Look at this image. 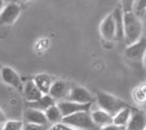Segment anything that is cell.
<instances>
[{
  "label": "cell",
  "mask_w": 146,
  "mask_h": 130,
  "mask_svg": "<svg viewBox=\"0 0 146 130\" xmlns=\"http://www.w3.org/2000/svg\"><path fill=\"white\" fill-rule=\"evenodd\" d=\"M23 130H45V126L34 125V124H26L25 126H23Z\"/></svg>",
  "instance_id": "cell-23"
},
{
  "label": "cell",
  "mask_w": 146,
  "mask_h": 130,
  "mask_svg": "<svg viewBox=\"0 0 146 130\" xmlns=\"http://www.w3.org/2000/svg\"><path fill=\"white\" fill-rule=\"evenodd\" d=\"M7 122V116L3 112V110H0V124H5Z\"/></svg>",
  "instance_id": "cell-26"
},
{
  "label": "cell",
  "mask_w": 146,
  "mask_h": 130,
  "mask_svg": "<svg viewBox=\"0 0 146 130\" xmlns=\"http://www.w3.org/2000/svg\"><path fill=\"white\" fill-rule=\"evenodd\" d=\"M0 77H1V80L9 86H13V88L19 89V90L23 88L19 75L12 68V67H8V66L1 67V70H0Z\"/></svg>",
  "instance_id": "cell-8"
},
{
  "label": "cell",
  "mask_w": 146,
  "mask_h": 130,
  "mask_svg": "<svg viewBox=\"0 0 146 130\" xmlns=\"http://www.w3.org/2000/svg\"><path fill=\"white\" fill-rule=\"evenodd\" d=\"M133 5H135L133 8H135L137 12H142V13H145V11H146V0H138V1H135Z\"/></svg>",
  "instance_id": "cell-22"
},
{
  "label": "cell",
  "mask_w": 146,
  "mask_h": 130,
  "mask_svg": "<svg viewBox=\"0 0 146 130\" xmlns=\"http://www.w3.org/2000/svg\"><path fill=\"white\" fill-rule=\"evenodd\" d=\"M0 70H1V68H0Z\"/></svg>",
  "instance_id": "cell-30"
},
{
  "label": "cell",
  "mask_w": 146,
  "mask_h": 130,
  "mask_svg": "<svg viewBox=\"0 0 146 130\" xmlns=\"http://www.w3.org/2000/svg\"><path fill=\"white\" fill-rule=\"evenodd\" d=\"M125 55H127L129 59H133V61H140V59L143 58V55L146 53V40L141 39L138 40L137 43L132 45H128L125 48Z\"/></svg>",
  "instance_id": "cell-11"
},
{
  "label": "cell",
  "mask_w": 146,
  "mask_h": 130,
  "mask_svg": "<svg viewBox=\"0 0 146 130\" xmlns=\"http://www.w3.org/2000/svg\"><path fill=\"white\" fill-rule=\"evenodd\" d=\"M34 84L36 85V88L41 91L43 95H48L50 90V86L53 84V77L49 76L48 74H38L33 79Z\"/></svg>",
  "instance_id": "cell-12"
},
{
  "label": "cell",
  "mask_w": 146,
  "mask_h": 130,
  "mask_svg": "<svg viewBox=\"0 0 146 130\" xmlns=\"http://www.w3.org/2000/svg\"><path fill=\"white\" fill-rule=\"evenodd\" d=\"M62 125H66L69 127H72V129L76 130H93L96 129V125H94L93 120H92L91 112L89 111H84V112H78V114H74L71 116L64 117L62 121H61Z\"/></svg>",
  "instance_id": "cell-3"
},
{
  "label": "cell",
  "mask_w": 146,
  "mask_h": 130,
  "mask_svg": "<svg viewBox=\"0 0 146 130\" xmlns=\"http://www.w3.org/2000/svg\"><path fill=\"white\" fill-rule=\"evenodd\" d=\"M133 97H135V99L138 100V102H145L146 100V84L135 89V91H133Z\"/></svg>",
  "instance_id": "cell-21"
},
{
  "label": "cell",
  "mask_w": 146,
  "mask_h": 130,
  "mask_svg": "<svg viewBox=\"0 0 146 130\" xmlns=\"http://www.w3.org/2000/svg\"><path fill=\"white\" fill-rule=\"evenodd\" d=\"M92 104H80V103H75L71 100H61L57 103V107L60 108L62 119L67 116H71L78 112H84V111H89Z\"/></svg>",
  "instance_id": "cell-6"
},
{
  "label": "cell",
  "mask_w": 146,
  "mask_h": 130,
  "mask_svg": "<svg viewBox=\"0 0 146 130\" xmlns=\"http://www.w3.org/2000/svg\"><path fill=\"white\" fill-rule=\"evenodd\" d=\"M124 22V43L125 45H132L142 39L143 26L141 20L135 12H125L123 13Z\"/></svg>",
  "instance_id": "cell-1"
},
{
  "label": "cell",
  "mask_w": 146,
  "mask_h": 130,
  "mask_svg": "<svg viewBox=\"0 0 146 130\" xmlns=\"http://www.w3.org/2000/svg\"><path fill=\"white\" fill-rule=\"evenodd\" d=\"M56 130H76V129H72V127H69L66 126V125H62V124H58L56 125Z\"/></svg>",
  "instance_id": "cell-25"
},
{
  "label": "cell",
  "mask_w": 146,
  "mask_h": 130,
  "mask_svg": "<svg viewBox=\"0 0 146 130\" xmlns=\"http://www.w3.org/2000/svg\"><path fill=\"white\" fill-rule=\"evenodd\" d=\"M70 85L65 81H61V80H57V81H53L52 86H50V90H49V94L50 97L53 98L54 100H66L67 97L70 94Z\"/></svg>",
  "instance_id": "cell-7"
},
{
  "label": "cell",
  "mask_w": 146,
  "mask_h": 130,
  "mask_svg": "<svg viewBox=\"0 0 146 130\" xmlns=\"http://www.w3.org/2000/svg\"><path fill=\"white\" fill-rule=\"evenodd\" d=\"M143 14H145V17H146V11H145V13H143Z\"/></svg>",
  "instance_id": "cell-29"
},
{
  "label": "cell",
  "mask_w": 146,
  "mask_h": 130,
  "mask_svg": "<svg viewBox=\"0 0 146 130\" xmlns=\"http://www.w3.org/2000/svg\"><path fill=\"white\" fill-rule=\"evenodd\" d=\"M142 61H143V66L146 67V53H145V55H143V58H142Z\"/></svg>",
  "instance_id": "cell-28"
},
{
  "label": "cell",
  "mask_w": 146,
  "mask_h": 130,
  "mask_svg": "<svg viewBox=\"0 0 146 130\" xmlns=\"http://www.w3.org/2000/svg\"><path fill=\"white\" fill-rule=\"evenodd\" d=\"M23 90V95H25V99L27 100V103H31V102H35L38 100L39 98H41V91L36 88V85L34 84L33 80H27L25 83L22 88Z\"/></svg>",
  "instance_id": "cell-14"
},
{
  "label": "cell",
  "mask_w": 146,
  "mask_h": 130,
  "mask_svg": "<svg viewBox=\"0 0 146 130\" xmlns=\"http://www.w3.org/2000/svg\"><path fill=\"white\" fill-rule=\"evenodd\" d=\"M114 18V23H115V39H124V22H123V11L121 8H116L115 11L111 13Z\"/></svg>",
  "instance_id": "cell-18"
},
{
  "label": "cell",
  "mask_w": 146,
  "mask_h": 130,
  "mask_svg": "<svg viewBox=\"0 0 146 130\" xmlns=\"http://www.w3.org/2000/svg\"><path fill=\"white\" fill-rule=\"evenodd\" d=\"M1 130H23V122L17 120H7Z\"/></svg>",
  "instance_id": "cell-20"
},
{
  "label": "cell",
  "mask_w": 146,
  "mask_h": 130,
  "mask_svg": "<svg viewBox=\"0 0 146 130\" xmlns=\"http://www.w3.org/2000/svg\"><path fill=\"white\" fill-rule=\"evenodd\" d=\"M44 115H45V117H47V121L53 125H58L62 121V115H61L60 108L57 107V103H56L54 106H52L50 108H48L44 112Z\"/></svg>",
  "instance_id": "cell-19"
},
{
  "label": "cell",
  "mask_w": 146,
  "mask_h": 130,
  "mask_svg": "<svg viewBox=\"0 0 146 130\" xmlns=\"http://www.w3.org/2000/svg\"><path fill=\"white\" fill-rule=\"evenodd\" d=\"M54 104H56V100L50 95H41V98H39L35 102L27 103V107L30 110H38V111H41V112H45L48 108H50Z\"/></svg>",
  "instance_id": "cell-15"
},
{
  "label": "cell",
  "mask_w": 146,
  "mask_h": 130,
  "mask_svg": "<svg viewBox=\"0 0 146 130\" xmlns=\"http://www.w3.org/2000/svg\"><path fill=\"white\" fill-rule=\"evenodd\" d=\"M131 112H132V108L131 107H124L123 110H120L116 115L113 116V124L115 126H119V127H127V124L131 119Z\"/></svg>",
  "instance_id": "cell-17"
},
{
  "label": "cell",
  "mask_w": 146,
  "mask_h": 130,
  "mask_svg": "<svg viewBox=\"0 0 146 130\" xmlns=\"http://www.w3.org/2000/svg\"><path fill=\"white\" fill-rule=\"evenodd\" d=\"M66 100H71V102L80 103V104H92L93 95L84 86H74L70 90V94Z\"/></svg>",
  "instance_id": "cell-5"
},
{
  "label": "cell",
  "mask_w": 146,
  "mask_h": 130,
  "mask_svg": "<svg viewBox=\"0 0 146 130\" xmlns=\"http://www.w3.org/2000/svg\"><path fill=\"white\" fill-rule=\"evenodd\" d=\"M125 130H146V114L141 110H132Z\"/></svg>",
  "instance_id": "cell-9"
},
{
  "label": "cell",
  "mask_w": 146,
  "mask_h": 130,
  "mask_svg": "<svg viewBox=\"0 0 146 130\" xmlns=\"http://www.w3.org/2000/svg\"><path fill=\"white\" fill-rule=\"evenodd\" d=\"M5 1L4 0H0V14H1V12H3V9H4V7H5Z\"/></svg>",
  "instance_id": "cell-27"
},
{
  "label": "cell",
  "mask_w": 146,
  "mask_h": 130,
  "mask_svg": "<svg viewBox=\"0 0 146 130\" xmlns=\"http://www.w3.org/2000/svg\"><path fill=\"white\" fill-rule=\"evenodd\" d=\"M96 100H97V104H98L100 110L108 112L111 116L116 115L124 107H127L124 100H121L120 98L115 97V95L110 94V93H105V91H97Z\"/></svg>",
  "instance_id": "cell-2"
},
{
  "label": "cell",
  "mask_w": 146,
  "mask_h": 130,
  "mask_svg": "<svg viewBox=\"0 0 146 130\" xmlns=\"http://www.w3.org/2000/svg\"><path fill=\"white\" fill-rule=\"evenodd\" d=\"M100 33H101V36L104 37L105 40H109V41H111V40L115 39V23H114V18L113 16L110 14H108V16L102 20L101 25H100Z\"/></svg>",
  "instance_id": "cell-10"
},
{
  "label": "cell",
  "mask_w": 146,
  "mask_h": 130,
  "mask_svg": "<svg viewBox=\"0 0 146 130\" xmlns=\"http://www.w3.org/2000/svg\"><path fill=\"white\" fill-rule=\"evenodd\" d=\"M21 14V7L17 3H8L5 4L3 12L0 14V25L11 26L18 20Z\"/></svg>",
  "instance_id": "cell-4"
},
{
  "label": "cell",
  "mask_w": 146,
  "mask_h": 130,
  "mask_svg": "<svg viewBox=\"0 0 146 130\" xmlns=\"http://www.w3.org/2000/svg\"><path fill=\"white\" fill-rule=\"evenodd\" d=\"M25 120L27 124L40 125V126H45L48 124L44 112L38 111V110H30V108L25 112Z\"/></svg>",
  "instance_id": "cell-13"
},
{
  "label": "cell",
  "mask_w": 146,
  "mask_h": 130,
  "mask_svg": "<svg viewBox=\"0 0 146 130\" xmlns=\"http://www.w3.org/2000/svg\"><path fill=\"white\" fill-rule=\"evenodd\" d=\"M101 130H125L124 127H119V126H115L114 124H110L108 126H104L101 127Z\"/></svg>",
  "instance_id": "cell-24"
},
{
  "label": "cell",
  "mask_w": 146,
  "mask_h": 130,
  "mask_svg": "<svg viewBox=\"0 0 146 130\" xmlns=\"http://www.w3.org/2000/svg\"><path fill=\"white\" fill-rule=\"evenodd\" d=\"M91 116H92V120H93L96 126L104 127V126H108V125L113 124V116L109 115L108 112H105V111H102V110L93 111L91 114Z\"/></svg>",
  "instance_id": "cell-16"
}]
</instances>
